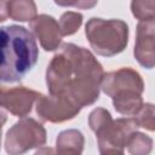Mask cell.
Here are the masks:
<instances>
[{"instance_id":"1","label":"cell","mask_w":155,"mask_h":155,"mask_svg":"<svg viewBox=\"0 0 155 155\" xmlns=\"http://www.w3.org/2000/svg\"><path fill=\"white\" fill-rule=\"evenodd\" d=\"M104 71L87 48L65 42L59 46L46 70L48 93L84 108L99 98Z\"/></svg>"},{"instance_id":"2","label":"cell","mask_w":155,"mask_h":155,"mask_svg":"<svg viewBox=\"0 0 155 155\" xmlns=\"http://www.w3.org/2000/svg\"><path fill=\"white\" fill-rule=\"evenodd\" d=\"M39 48L33 34L21 25L1 28V69L2 82H17L35 65Z\"/></svg>"},{"instance_id":"3","label":"cell","mask_w":155,"mask_h":155,"mask_svg":"<svg viewBox=\"0 0 155 155\" xmlns=\"http://www.w3.org/2000/svg\"><path fill=\"white\" fill-rule=\"evenodd\" d=\"M85 34L91 48L104 57L121 53L128 42V25L121 19L93 17L86 23Z\"/></svg>"},{"instance_id":"4","label":"cell","mask_w":155,"mask_h":155,"mask_svg":"<svg viewBox=\"0 0 155 155\" xmlns=\"http://www.w3.org/2000/svg\"><path fill=\"white\" fill-rule=\"evenodd\" d=\"M45 127L31 117H22L5 136V151L11 155L27 153L46 143Z\"/></svg>"},{"instance_id":"5","label":"cell","mask_w":155,"mask_h":155,"mask_svg":"<svg viewBox=\"0 0 155 155\" xmlns=\"http://www.w3.org/2000/svg\"><path fill=\"white\" fill-rule=\"evenodd\" d=\"M138 125L132 116L110 120L97 130L96 137L101 154H122L130 136L137 131Z\"/></svg>"},{"instance_id":"6","label":"cell","mask_w":155,"mask_h":155,"mask_svg":"<svg viewBox=\"0 0 155 155\" xmlns=\"http://www.w3.org/2000/svg\"><path fill=\"white\" fill-rule=\"evenodd\" d=\"M101 90L111 99L142 94L144 82L138 71L132 68H120L105 73L102 79Z\"/></svg>"},{"instance_id":"7","label":"cell","mask_w":155,"mask_h":155,"mask_svg":"<svg viewBox=\"0 0 155 155\" xmlns=\"http://www.w3.org/2000/svg\"><path fill=\"white\" fill-rule=\"evenodd\" d=\"M35 109L38 116L42 121L52 124H59L71 120L81 110L80 107L75 105L63 97L53 94L46 96L42 93H39L36 98Z\"/></svg>"},{"instance_id":"8","label":"cell","mask_w":155,"mask_h":155,"mask_svg":"<svg viewBox=\"0 0 155 155\" xmlns=\"http://www.w3.org/2000/svg\"><path fill=\"white\" fill-rule=\"evenodd\" d=\"M133 54L142 67H155V18L138 22Z\"/></svg>"},{"instance_id":"9","label":"cell","mask_w":155,"mask_h":155,"mask_svg":"<svg viewBox=\"0 0 155 155\" xmlns=\"http://www.w3.org/2000/svg\"><path fill=\"white\" fill-rule=\"evenodd\" d=\"M39 92L27 88L24 86H17L11 88H1V107L15 116L24 117L30 111L36 102Z\"/></svg>"},{"instance_id":"10","label":"cell","mask_w":155,"mask_h":155,"mask_svg":"<svg viewBox=\"0 0 155 155\" xmlns=\"http://www.w3.org/2000/svg\"><path fill=\"white\" fill-rule=\"evenodd\" d=\"M29 25L45 51H54L59 48L63 34L59 23L52 16L39 15L30 22Z\"/></svg>"},{"instance_id":"11","label":"cell","mask_w":155,"mask_h":155,"mask_svg":"<svg viewBox=\"0 0 155 155\" xmlns=\"http://www.w3.org/2000/svg\"><path fill=\"white\" fill-rule=\"evenodd\" d=\"M85 145L84 134L78 130H65L56 139V151L65 155H79Z\"/></svg>"},{"instance_id":"12","label":"cell","mask_w":155,"mask_h":155,"mask_svg":"<svg viewBox=\"0 0 155 155\" xmlns=\"http://www.w3.org/2000/svg\"><path fill=\"white\" fill-rule=\"evenodd\" d=\"M34 0H7V16L18 22H31L38 15Z\"/></svg>"},{"instance_id":"13","label":"cell","mask_w":155,"mask_h":155,"mask_svg":"<svg viewBox=\"0 0 155 155\" xmlns=\"http://www.w3.org/2000/svg\"><path fill=\"white\" fill-rule=\"evenodd\" d=\"M127 150L133 155H147L153 150V139L142 133L134 131L127 140Z\"/></svg>"},{"instance_id":"14","label":"cell","mask_w":155,"mask_h":155,"mask_svg":"<svg viewBox=\"0 0 155 155\" xmlns=\"http://www.w3.org/2000/svg\"><path fill=\"white\" fill-rule=\"evenodd\" d=\"M82 19H84V17L79 12H73V11L64 12L61 16L59 22H58L63 36H69V35L75 34L79 30V28L81 27Z\"/></svg>"},{"instance_id":"15","label":"cell","mask_w":155,"mask_h":155,"mask_svg":"<svg viewBox=\"0 0 155 155\" xmlns=\"http://www.w3.org/2000/svg\"><path fill=\"white\" fill-rule=\"evenodd\" d=\"M132 117L136 120L138 127L155 132V104L143 103L139 111Z\"/></svg>"},{"instance_id":"16","label":"cell","mask_w":155,"mask_h":155,"mask_svg":"<svg viewBox=\"0 0 155 155\" xmlns=\"http://www.w3.org/2000/svg\"><path fill=\"white\" fill-rule=\"evenodd\" d=\"M131 11L139 21L155 18V0H132Z\"/></svg>"},{"instance_id":"17","label":"cell","mask_w":155,"mask_h":155,"mask_svg":"<svg viewBox=\"0 0 155 155\" xmlns=\"http://www.w3.org/2000/svg\"><path fill=\"white\" fill-rule=\"evenodd\" d=\"M113 117H111L110 113L107 109H104V108H96L88 115V125H90V128L93 132H96L97 130H99L103 125H105Z\"/></svg>"},{"instance_id":"18","label":"cell","mask_w":155,"mask_h":155,"mask_svg":"<svg viewBox=\"0 0 155 155\" xmlns=\"http://www.w3.org/2000/svg\"><path fill=\"white\" fill-rule=\"evenodd\" d=\"M53 1L58 6L75 7L80 10H90L98 4V0H53Z\"/></svg>"},{"instance_id":"19","label":"cell","mask_w":155,"mask_h":155,"mask_svg":"<svg viewBox=\"0 0 155 155\" xmlns=\"http://www.w3.org/2000/svg\"><path fill=\"white\" fill-rule=\"evenodd\" d=\"M7 16V0H1V22L6 21Z\"/></svg>"}]
</instances>
